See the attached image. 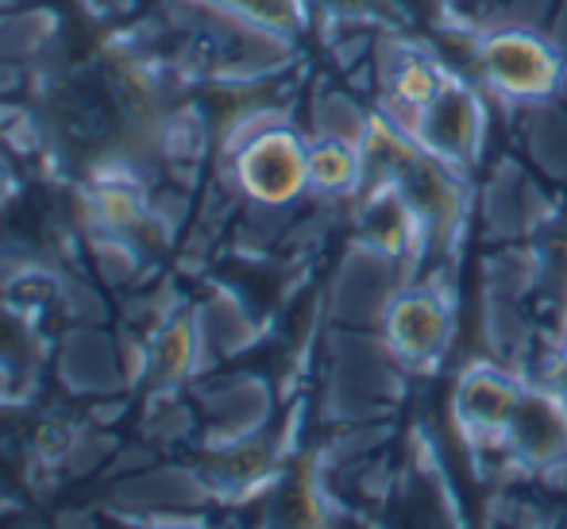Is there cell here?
<instances>
[{
	"label": "cell",
	"mask_w": 567,
	"mask_h": 529,
	"mask_svg": "<svg viewBox=\"0 0 567 529\" xmlns=\"http://www.w3.org/2000/svg\"><path fill=\"white\" fill-rule=\"evenodd\" d=\"M475 67L498 98L517 101V105L556 98L564 82V54L556 51V43L522 23L486 28L475 39Z\"/></svg>",
	"instance_id": "1"
},
{
	"label": "cell",
	"mask_w": 567,
	"mask_h": 529,
	"mask_svg": "<svg viewBox=\"0 0 567 529\" xmlns=\"http://www.w3.org/2000/svg\"><path fill=\"white\" fill-rule=\"evenodd\" d=\"M236 182L255 205L282 210L309 190V143L282 124H262L236 147Z\"/></svg>",
	"instance_id": "2"
},
{
	"label": "cell",
	"mask_w": 567,
	"mask_h": 529,
	"mask_svg": "<svg viewBox=\"0 0 567 529\" xmlns=\"http://www.w3.org/2000/svg\"><path fill=\"white\" fill-rule=\"evenodd\" d=\"M486 132V109L478 90H471L460 78H444L441 93L421 109L417 116V143L433 159L463 171L478 159Z\"/></svg>",
	"instance_id": "3"
},
{
	"label": "cell",
	"mask_w": 567,
	"mask_h": 529,
	"mask_svg": "<svg viewBox=\"0 0 567 529\" xmlns=\"http://www.w3.org/2000/svg\"><path fill=\"white\" fill-rule=\"evenodd\" d=\"M382 328H386V348L405 367H433L449 352L452 306L433 286H410L390 298Z\"/></svg>",
	"instance_id": "4"
},
{
	"label": "cell",
	"mask_w": 567,
	"mask_h": 529,
	"mask_svg": "<svg viewBox=\"0 0 567 529\" xmlns=\"http://www.w3.org/2000/svg\"><path fill=\"white\" fill-rule=\"evenodd\" d=\"M525 398V383L498 364H475L460 375L452 395V414L475 445H502Z\"/></svg>",
	"instance_id": "5"
},
{
	"label": "cell",
	"mask_w": 567,
	"mask_h": 529,
	"mask_svg": "<svg viewBox=\"0 0 567 529\" xmlns=\"http://www.w3.org/2000/svg\"><path fill=\"white\" fill-rule=\"evenodd\" d=\"M509 456L529 468H556L567 460V403L553 387H525L514 421L502 440Z\"/></svg>",
	"instance_id": "6"
},
{
	"label": "cell",
	"mask_w": 567,
	"mask_h": 529,
	"mask_svg": "<svg viewBox=\"0 0 567 529\" xmlns=\"http://www.w3.org/2000/svg\"><path fill=\"white\" fill-rule=\"evenodd\" d=\"M363 179V151L355 143L329 140V135H317L309 143V190L324 197H340L351 194Z\"/></svg>",
	"instance_id": "7"
},
{
	"label": "cell",
	"mask_w": 567,
	"mask_h": 529,
	"mask_svg": "<svg viewBox=\"0 0 567 529\" xmlns=\"http://www.w3.org/2000/svg\"><path fill=\"white\" fill-rule=\"evenodd\" d=\"M545 387H553L556 395L567 403V325H564V340H560V352H556V359H553V367H548V379H545Z\"/></svg>",
	"instance_id": "8"
},
{
	"label": "cell",
	"mask_w": 567,
	"mask_h": 529,
	"mask_svg": "<svg viewBox=\"0 0 567 529\" xmlns=\"http://www.w3.org/2000/svg\"><path fill=\"white\" fill-rule=\"evenodd\" d=\"M0 186H4V174H0Z\"/></svg>",
	"instance_id": "9"
}]
</instances>
